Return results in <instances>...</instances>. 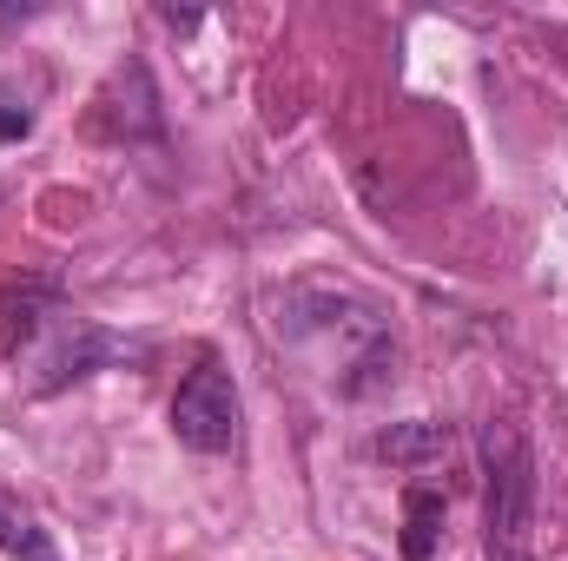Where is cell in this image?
<instances>
[{
  "instance_id": "cell-6",
  "label": "cell",
  "mask_w": 568,
  "mask_h": 561,
  "mask_svg": "<svg viewBox=\"0 0 568 561\" xmlns=\"http://www.w3.org/2000/svg\"><path fill=\"white\" fill-rule=\"evenodd\" d=\"M443 449H449V436H443L436 422H404V429L384 436V456H390V462H429V456H443Z\"/></svg>"
},
{
  "instance_id": "cell-1",
  "label": "cell",
  "mask_w": 568,
  "mask_h": 561,
  "mask_svg": "<svg viewBox=\"0 0 568 561\" xmlns=\"http://www.w3.org/2000/svg\"><path fill=\"white\" fill-rule=\"evenodd\" d=\"M483 516H489V561H529L536 522V456L516 422L483 429Z\"/></svg>"
},
{
  "instance_id": "cell-4",
  "label": "cell",
  "mask_w": 568,
  "mask_h": 561,
  "mask_svg": "<svg viewBox=\"0 0 568 561\" xmlns=\"http://www.w3.org/2000/svg\"><path fill=\"white\" fill-rule=\"evenodd\" d=\"M0 549H7L13 561H60L53 536L40 529V516H33L13 489H0Z\"/></svg>"
},
{
  "instance_id": "cell-5",
  "label": "cell",
  "mask_w": 568,
  "mask_h": 561,
  "mask_svg": "<svg viewBox=\"0 0 568 561\" xmlns=\"http://www.w3.org/2000/svg\"><path fill=\"white\" fill-rule=\"evenodd\" d=\"M404 509H410V522H404V555L429 561L436 529H443V496H436V489H410V496H404Z\"/></svg>"
},
{
  "instance_id": "cell-7",
  "label": "cell",
  "mask_w": 568,
  "mask_h": 561,
  "mask_svg": "<svg viewBox=\"0 0 568 561\" xmlns=\"http://www.w3.org/2000/svg\"><path fill=\"white\" fill-rule=\"evenodd\" d=\"M27 133H33V113H27L20 86H7V80H0V145H7V140H27Z\"/></svg>"
},
{
  "instance_id": "cell-2",
  "label": "cell",
  "mask_w": 568,
  "mask_h": 561,
  "mask_svg": "<svg viewBox=\"0 0 568 561\" xmlns=\"http://www.w3.org/2000/svg\"><path fill=\"white\" fill-rule=\"evenodd\" d=\"M172 436L199 456H225L239 442V384L219 364H199L172 397Z\"/></svg>"
},
{
  "instance_id": "cell-3",
  "label": "cell",
  "mask_w": 568,
  "mask_h": 561,
  "mask_svg": "<svg viewBox=\"0 0 568 561\" xmlns=\"http://www.w3.org/2000/svg\"><path fill=\"white\" fill-rule=\"evenodd\" d=\"M60 310H53V290L47 284H13L0 290V357H20L40 330H53Z\"/></svg>"
}]
</instances>
